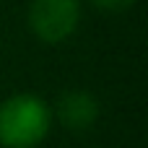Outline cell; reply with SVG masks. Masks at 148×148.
Here are the masks:
<instances>
[{
	"instance_id": "cell-1",
	"label": "cell",
	"mask_w": 148,
	"mask_h": 148,
	"mask_svg": "<svg viewBox=\"0 0 148 148\" xmlns=\"http://www.w3.org/2000/svg\"><path fill=\"white\" fill-rule=\"evenodd\" d=\"M52 112L31 94H16L0 104V146L36 148L49 133Z\"/></svg>"
},
{
	"instance_id": "cell-2",
	"label": "cell",
	"mask_w": 148,
	"mask_h": 148,
	"mask_svg": "<svg viewBox=\"0 0 148 148\" xmlns=\"http://www.w3.org/2000/svg\"><path fill=\"white\" fill-rule=\"evenodd\" d=\"M78 18H81L78 0H34L29 8L31 31L47 44L68 39L75 31Z\"/></svg>"
},
{
	"instance_id": "cell-3",
	"label": "cell",
	"mask_w": 148,
	"mask_h": 148,
	"mask_svg": "<svg viewBox=\"0 0 148 148\" xmlns=\"http://www.w3.org/2000/svg\"><path fill=\"white\" fill-rule=\"evenodd\" d=\"M96 117H99V101L88 91H68L57 101V120L73 133L88 130L96 122Z\"/></svg>"
},
{
	"instance_id": "cell-4",
	"label": "cell",
	"mask_w": 148,
	"mask_h": 148,
	"mask_svg": "<svg viewBox=\"0 0 148 148\" xmlns=\"http://www.w3.org/2000/svg\"><path fill=\"white\" fill-rule=\"evenodd\" d=\"M96 8L101 10H109V13H120V10H127L135 0H91Z\"/></svg>"
}]
</instances>
